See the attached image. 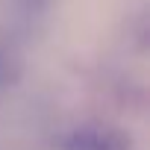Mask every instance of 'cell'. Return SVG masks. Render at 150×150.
<instances>
[{"label":"cell","mask_w":150,"mask_h":150,"mask_svg":"<svg viewBox=\"0 0 150 150\" xmlns=\"http://www.w3.org/2000/svg\"><path fill=\"white\" fill-rule=\"evenodd\" d=\"M65 150H127V141L115 129H106V127H83V129H74L68 135Z\"/></svg>","instance_id":"6da1fadb"},{"label":"cell","mask_w":150,"mask_h":150,"mask_svg":"<svg viewBox=\"0 0 150 150\" xmlns=\"http://www.w3.org/2000/svg\"><path fill=\"white\" fill-rule=\"evenodd\" d=\"M21 74V56L12 44L0 41V86H12Z\"/></svg>","instance_id":"7a4b0ae2"},{"label":"cell","mask_w":150,"mask_h":150,"mask_svg":"<svg viewBox=\"0 0 150 150\" xmlns=\"http://www.w3.org/2000/svg\"><path fill=\"white\" fill-rule=\"evenodd\" d=\"M18 3H21V9H24L27 15H41L44 9H50L53 0H18Z\"/></svg>","instance_id":"3957f363"}]
</instances>
